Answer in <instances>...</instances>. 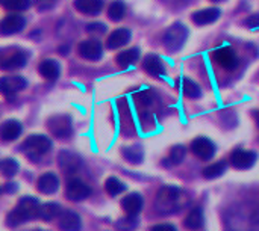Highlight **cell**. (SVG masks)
<instances>
[{
	"mask_svg": "<svg viewBox=\"0 0 259 231\" xmlns=\"http://www.w3.org/2000/svg\"><path fill=\"white\" fill-rule=\"evenodd\" d=\"M39 201L33 197H23L18 200L15 207L6 216L8 227H18L30 219L38 218L39 213Z\"/></svg>",
	"mask_w": 259,
	"mask_h": 231,
	"instance_id": "1",
	"label": "cell"
},
{
	"mask_svg": "<svg viewBox=\"0 0 259 231\" xmlns=\"http://www.w3.org/2000/svg\"><path fill=\"white\" fill-rule=\"evenodd\" d=\"M182 191L176 186H164L156 194L155 206L159 213H175L184 206Z\"/></svg>",
	"mask_w": 259,
	"mask_h": 231,
	"instance_id": "2",
	"label": "cell"
},
{
	"mask_svg": "<svg viewBox=\"0 0 259 231\" xmlns=\"http://www.w3.org/2000/svg\"><path fill=\"white\" fill-rule=\"evenodd\" d=\"M50 150H52V141L44 135H30L21 144V151L26 154V157H29L33 162L39 160Z\"/></svg>",
	"mask_w": 259,
	"mask_h": 231,
	"instance_id": "3",
	"label": "cell"
},
{
	"mask_svg": "<svg viewBox=\"0 0 259 231\" xmlns=\"http://www.w3.org/2000/svg\"><path fill=\"white\" fill-rule=\"evenodd\" d=\"M27 62V54L17 47L0 48V70H17L24 67Z\"/></svg>",
	"mask_w": 259,
	"mask_h": 231,
	"instance_id": "4",
	"label": "cell"
},
{
	"mask_svg": "<svg viewBox=\"0 0 259 231\" xmlns=\"http://www.w3.org/2000/svg\"><path fill=\"white\" fill-rule=\"evenodd\" d=\"M188 36V29L182 23H175L164 35V47L168 51H178L184 47Z\"/></svg>",
	"mask_w": 259,
	"mask_h": 231,
	"instance_id": "5",
	"label": "cell"
},
{
	"mask_svg": "<svg viewBox=\"0 0 259 231\" xmlns=\"http://www.w3.org/2000/svg\"><path fill=\"white\" fill-rule=\"evenodd\" d=\"M50 133L59 139H67L73 133V121L68 115H53L47 120Z\"/></svg>",
	"mask_w": 259,
	"mask_h": 231,
	"instance_id": "6",
	"label": "cell"
},
{
	"mask_svg": "<svg viewBox=\"0 0 259 231\" xmlns=\"http://www.w3.org/2000/svg\"><path fill=\"white\" fill-rule=\"evenodd\" d=\"M212 59L219 67H222L228 71H232L238 67V56L229 45L215 48L212 53Z\"/></svg>",
	"mask_w": 259,
	"mask_h": 231,
	"instance_id": "7",
	"label": "cell"
},
{
	"mask_svg": "<svg viewBox=\"0 0 259 231\" xmlns=\"http://www.w3.org/2000/svg\"><path fill=\"white\" fill-rule=\"evenodd\" d=\"M91 195V188L83 183L82 180L79 179H73L67 183L65 186V197L70 200V201H83L85 198H88Z\"/></svg>",
	"mask_w": 259,
	"mask_h": 231,
	"instance_id": "8",
	"label": "cell"
},
{
	"mask_svg": "<svg viewBox=\"0 0 259 231\" xmlns=\"http://www.w3.org/2000/svg\"><path fill=\"white\" fill-rule=\"evenodd\" d=\"M27 86V82L21 76H5L0 79V94L11 98L17 92L23 91Z\"/></svg>",
	"mask_w": 259,
	"mask_h": 231,
	"instance_id": "9",
	"label": "cell"
},
{
	"mask_svg": "<svg viewBox=\"0 0 259 231\" xmlns=\"http://www.w3.org/2000/svg\"><path fill=\"white\" fill-rule=\"evenodd\" d=\"M190 148L193 154L200 160H211L215 154V144L208 138H196Z\"/></svg>",
	"mask_w": 259,
	"mask_h": 231,
	"instance_id": "10",
	"label": "cell"
},
{
	"mask_svg": "<svg viewBox=\"0 0 259 231\" xmlns=\"http://www.w3.org/2000/svg\"><path fill=\"white\" fill-rule=\"evenodd\" d=\"M258 156L255 151L250 150H235L231 154V163L235 169H249L255 165Z\"/></svg>",
	"mask_w": 259,
	"mask_h": 231,
	"instance_id": "11",
	"label": "cell"
},
{
	"mask_svg": "<svg viewBox=\"0 0 259 231\" xmlns=\"http://www.w3.org/2000/svg\"><path fill=\"white\" fill-rule=\"evenodd\" d=\"M77 51L83 59L99 61L103 54V47H102L100 41H97V39H87L79 44Z\"/></svg>",
	"mask_w": 259,
	"mask_h": 231,
	"instance_id": "12",
	"label": "cell"
},
{
	"mask_svg": "<svg viewBox=\"0 0 259 231\" xmlns=\"http://www.w3.org/2000/svg\"><path fill=\"white\" fill-rule=\"evenodd\" d=\"M58 227L62 231H80L82 219L73 210H62L58 216Z\"/></svg>",
	"mask_w": 259,
	"mask_h": 231,
	"instance_id": "13",
	"label": "cell"
},
{
	"mask_svg": "<svg viewBox=\"0 0 259 231\" xmlns=\"http://www.w3.org/2000/svg\"><path fill=\"white\" fill-rule=\"evenodd\" d=\"M26 24V20L20 14H9L0 23V33L2 35H14L18 33Z\"/></svg>",
	"mask_w": 259,
	"mask_h": 231,
	"instance_id": "14",
	"label": "cell"
},
{
	"mask_svg": "<svg viewBox=\"0 0 259 231\" xmlns=\"http://www.w3.org/2000/svg\"><path fill=\"white\" fill-rule=\"evenodd\" d=\"M80 157L77 156V154H74V153H71V151H67V150H64V151H61L59 153V156H58V165H59V168L65 172V174H73V172H76L77 169H79V166H80Z\"/></svg>",
	"mask_w": 259,
	"mask_h": 231,
	"instance_id": "15",
	"label": "cell"
},
{
	"mask_svg": "<svg viewBox=\"0 0 259 231\" xmlns=\"http://www.w3.org/2000/svg\"><path fill=\"white\" fill-rule=\"evenodd\" d=\"M143 67L146 70L147 74L153 76V77H162L165 76V65L162 62V59L158 56V54H147L144 57V62H143Z\"/></svg>",
	"mask_w": 259,
	"mask_h": 231,
	"instance_id": "16",
	"label": "cell"
},
{
	"mask_svg": "<svg viewBox=\"0 0 259 231\" xmlns=\"http://www.w3.org/2000/svg\"><path fill=\"white\" fill-rule=\"evenodd\" d=\"M36 188L41 194L44 195H52L58 191L59 188V179L55 172H44L38 182H36Z\"/></svg>",
	"mask_w": 259,
	"mask_h": 231,
	"instance_id": "17",
	"label": "cell"
},
{
	"mask_svg": "<svg viewBox=\"0 0 259 231\" xmlns=\"http://www.w3.org/2000/svg\"><path fill=\"white\" fill-rule=\"evenodd\" d=\"M21 132H23V126L17 120H8L0 126V138L5 142L15 141L17 138H20Z\"/></svg>",
	"mask_w": 259,
	"mask_h": 231,
	"instance_id": "18",
	"label": "cell"
},
{
	"mask_svg": "<svg viewBox=\"0 0 259 231\" xmlns=\"http://www.w3.org/2000/svg\"><path fill=\"white\" fill-rule=\"evenodd\" d=\"M143 197L137 192H132L121 200V207L129 216H138L143 209Z\"/></svg>",
	"mask_w": 259,
	"mask_h": 231,
	"instance_id": "19",
	"label": "cell"
},
{
	"mask_svg": "<svg viewBox=\"0 0 259 231\" xmlns=\"http://www.w3.org/2000/svg\"><path fill=\"white\" fill-rule=\"evenodd\" d=\"M220 15H222V11L220 9H217V8H206V9L196 11L191 15V18H193L194 24H197V26H206V24H211V23L217 21Z\"/></svg>",
	"mask_w": 259,
	"mask_h": 231,
	"instance_id": "20",
	"label": "cell"
},
{
	"mask_svg": "<svg viewBox=\"0 0 259 231\" xmlns=\"http://www.w3.org/2000/svg\"><path fill=\"white\" fill-rule=\"evenodd\" d=\"M131 41V30L126 29V27H121V29H117L114 30L109 36H108V41H106V47L114 50V48H120L123 45H126L127 42Z\"/></svg>",
	"mask_w": 259,
	"mask_h": 231,
	"instance_id": "21",
	"label": "cell"
},
{
	"mask_svg": "<svg viewBox=\"0 0 259 231\" xmlns=\"http://www.w3.org/2000/svg\"><path fill=\"white\" fill-rule=\"evenodd\" d=\"M203 224H205V216H203L202 207H194L193 210L188 212V215L184 219L185 228H188V230L191 231L200 230L203 227Z\"/></svg>",
	"mask_w": 259,
	"mask_h": 231,
	"instance_id": "22",
	"label": "cell"
},
{
	"mask_svg": "<svg viewBox=\"0 0 259 231\" xmlns=\"http://www.w3.org/2000/svg\"><path fill=\"white\" fill-rule=\"evenodd\" d=\"M39 74L46 79V80H56L61 74V68H59V64L55 61V59H44L41 64H39Z\"/></svg>",
	"mask_w": 259,
	"mask_h": 231,
	"instance_id": "23",
	"label": "cell"
},
{
	"mask_svg": "<svg viewBox=\"0 0 259 231\" xmlns=\"http://www.w3.org/2000/svg\"><path fill=\"white\" fill-rule=\"evenodd\" d=\"M74 8L80 14L96 15L103 8V0H74Z\"/></svg>",
	"mask_w": 259,
	"mask_h": 231,
	"instance_id": "24",
	"label": "cell"
},
{
	"mask_svg": "<svg viewBox=\"0 0 259 231\" xmlns=\"http://www.w3.org/2000/svg\"><path fill=\"white\" fill-rule=\"evenodd\" d=\"M179 86H181V89H182V94H184L187 98H199V97H202V89H200V86H199L194 80H191V79H188V77H182V79L179 80Z\"/></svg>",
	"mask_w": 259,
	"mask_h": 231,
	"instance_id": "25",
	"label": "cell"
},
{
	"mask_svg": "<svg viewBox=\"0 0 259 231\" xmlns=\"http://www.w3.org/2000/svg\"><path fill=\"white\" fill-rule=\"evenodd\" d=\"M226 169H228V163L225 160H219L203 169V177L206 180H215V179L222 177L226 172Z\"/></svg>",
	"mask_w": 259,
	"mask_h": 231,
	"instance_id": "26",
	"label": "cell"
},
{
	"mask_svg": "<svg viewBox=\"0 0 259 231\" xmlns=\"http://www.w3.org/2000/svg\"><path fill=\"white\" fill-rule=\"evenodd\" d=\"M138 57H140V50L138 48H127V50L117 54L115 62L120 67H129V65L135 64L138 61Z\"/></svg>",
	"mask_w": 259,
	"mask_h": 231,
	"instance_id": "27",
	"label": "cell"
},
{
	"mask_svg": "<svg viewBox=\"0 0 259 231\" xmlns=\"http://www.w3.org/2000/svg\"><path fill=\"white\" fill-rule=\"evenodd\" d=\"M61 206L56 204V203H47L44 206L39 207V213H38V218H41L42 221H52L55 218L59 216L61 213Z\"/></svg>",
	"mask_w": 259,
	"mask_h": 231,
	"instance_id": "28",
	"label": "cell"
},
{
	"mask_svg": "<svg viewBox=\"0 0 259 231\" xmlns=\"http://www.w3.org/2000/svg\"><path fill=\"white\" fill-rule=\"evenodd\" d=\"M124 14H126V6H124V3H123L121 0L112 2V3L109 5V8H108V17H109L112 21H120V20H123Z\"/></svg>",
	"mask_w": 259,
	"mask_h": 231,
	"instance_id": "29",
	"label": "cell"
},
{
	"mask_svg": "<svg viewBox=\"0 0 259 231\" xmlns=\"http://www.w3.org/2000/svg\"><path fill=\"white\" fill-rule=\"evenodd\" d=\"M123 157L127 162H131V163H141L143 162V157H144V153H143L141 147L134 145V147L123 148Z\"/></svg>",
	"mask_w": 259,
	"mask_h": 231,
	"instance_id": "30",
	"label": "cell"
},
{
	"mask_svg": "<svg viewBox=\"0 0 259 231\" xmlns=\"http://www.w3.org/2000/svg\"><path fill=\"white\" fill-rule=\"evenodd\" d=\"M105 189H106V192H108L111 197H117V195H120L121 192L126 191V185L121 183L117 177H109V179L105 182Z\"/></svg>",
	"mask_w": 259,
	"mask_h": 231,
	"instance_id": "31",
	"label": "cell"
},
{
	"mask_svg": "<svg viewBox=\"0 0 259 231\" xmlns=\"http://www.w3.org/2000/svg\"><path fill=\"white\" fill-rule=\"evenodd\" d=\"M18 172V163L14 159H3L0 160V174L5 177H14Z\"/></svg>",
	"mask_w": 259,
	"mask_h": 231,
	"instance_id": "32",
	"label": "cell"
},
{
	"mask_svg": "<svg viewBox=\"0 0 259 231\" xmlns=\"http://www.w3.org/2000/svg\"><path fill=\"white\" fill-rule=\"evenodd\" d=\"M134 97H135V103H137L138 106L147 107V106H150V104L153 103L155 94H153V91H150V89H144V91L137 92Z\"/></svg>",
	"mask_w": 259,
	"mask_h": 231,
	"instance_id": "33",
	"label": "cell"
},
{
	"mask_svg": "<svg viewBox=\"0 0 259 231\" xmlns=\"http://www.w3.org/2000/svg\"><path fill=\"white\" fill-rule=\"evenodd\" d=\"M0 3L11 11H26L30 6V0H0Z\"/></svg>",
	"mask_w": 259,
	"mask_h": 231,
	"instance_id": "34",
	"label": "cell"
},
{
	"mask_svg": "<svg viewBox=\"0 0 259 231\" xmlns=\"http://www.w3.org/2000/svg\"><path fill=\"white\" fill-rule=\"evenodd\" d=\"M185 154H187V150L184 145H175L171 150H170V160L173 165H179L184 162L185 159Z\"/></svg>",
	"mask_w": 259,
	"mask_h": 231,
	"instance_id": "35",
	"label": "cell"
},
{
	"mask_svg": "<svg viewBox=\"0 0 259 231\" xmlns=\"http://www.w3.org/2000/svg\"><path fill=\"white\" fill-rule=\"evenodd\" d=\"M138 222H137V216H129L127 218H121L118 219V222L115 224V227L120 231H132L134 228H137Z\"/></svg>",
	"mask_w": 259,
	"mask_h": 231,
	"instance_id": "36",
	"label": "cell"
},
{
	"mask_svg": "<svg viewBox=\"0 0 259 231\" xmlns=\"http://www.w3.org/2000/svg\"><path fill=\"white\" fill-rule=\"evenodd\" d=\"M87 30H88L90 33H105L106 26H105L103 23H90V24L87 26Z\"/></svg>",
	"mask_w": 259,
	"mask_h": 231,
	"instance_id": "37",
	"label": "cell"
},
{
	"mask_svg": "<svg viewBox=\"0 0 259 231\" xmlns=\"http://www.w3.org/2000/svg\"><path fill=\"white\" fill-rule=\"evenodd\" d=\"M150 231H178V228L173 224H158V225H153Z\"/></svg>",
	"mask_w": 259,
	"mask_h": 231,
	"instance_id": "38",
	"label": "cell"
},
{
	"mask_svg": "<svg viewBox=\"0 0 259 231\" xmlns=\"http://www.w3.org/2000/svg\"><path fill=\"white\" fill-rule=\"evenodd\" d=\"M246 26H249L250 29H256L259 27V14H253L246 20Z\"/></svg>",
	"mask_w": 259,
	"mask_h": 231,
	"instance_id": "39",
	"label": "cell"
},
{
	"mask_svg": "<svg viewBox=\"0 0 259 231\" xmlns=\"http://www.w3.org/2000/svg\"><path fill=\"white\" fill-rule=\"evenodd\" d=\"M6 188H5V191L8 192V194H14L15 191H17V185L15 183H8V185H5Z\"/></svg>",
	"mask_w": 259,
	"mask_h": 231,
	"instance_id": "40",
	"label": "cell"
},
{
	"mask_svg": "<svg viewBox=\"0 0 259 231\" xmlns=\"http://www.w3.org/2000/svg\"><path fill=\"white\" fill-rule=\"evenodd\" d=\"M256 124H258V127H259V112H258V115H256Z\"/></svg>",
	"mask_w": 259,
	"mask_h": 231,
	"instance_id": "41",
	"label": "cell"
},
{
	"mask_svg": "<svg viewBox=\"0 0 259 231\" xmlns=\"http://www.w3.org/2000/svg\"><path fill=\"white\" fill-rule=\"evenodd\" d=\"M211 2H214V3H219V2H223V0H211Z\"/></svg>",
	"mask_w": 259,
	"mask_h": 231,
	"instance_id": "42",
	"label": "cell"
},
{
	"mask_svg": "<svg viewBox=\"0 0 259 231\" xmlns=\"http://www.w3.org/2000/svg\"><path fill=\"white\" fill-rule=\"evenodd\" d=\"M36 231H41V230H36Z\"/></svg>",
	"mask_w": 259,
	"mask_h": 231,
	"instance_id": "43",
	"label": "cell"
}]
</instances>
